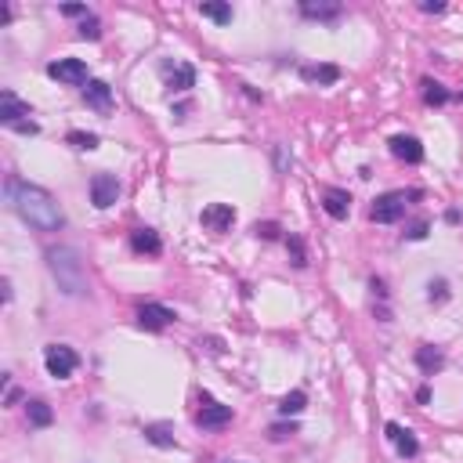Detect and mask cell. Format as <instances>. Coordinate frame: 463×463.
<instances>
[{"mask_svg": "<svg viewBox=\"0 0 463 463\" xmlns=\"http://www.w3.org/2000/svg\"><path fill=\"white\" fill-rule=\"evenodd\" d=\"M4 196L11 203V210H15L25 225H33L36 232H62V228H66V214H62L58 199L51 196L47 188L29 185V182H18L15 174H8Z\"/></svg>", "mask_w": 463, "mask_h": 463, "instance_id": "6da1fadb", "label": "cell"}, {"mask_svg": "<svg viewBox=\"0 0 463 463\" xmlns=\"http://www.w3.org/2000/svg\"><path fill=\"white\" fill-rule=\"evenodd\" d=\"M47 268H51V279L58 282V290L66 297H84L87 293V272H84V261L73 247H51L47 250Z\"/></svg>", "mask_w": 463, "mask_h": 463, "instance_id": "7a4b0ae2", "label": "cell"}, {"mask_svg": "<svg viewBox=\"0 0 463 463\" xmlns=\"http://www.w3.org/2000/svg\"><path fill=\"white\" fill-rule=\"evenodd\" d=\"M25 116H33L29 101H22L15 91H4V95H0V123L11 127V131H22V134H36L40 127H36L33 120H25Z\"/></svg>", "mask_w": 463, "mask_h": 463, "instance_id": "3957f363", "label": "cell"}, {"mask_svg": "<svg viewBox=\"0 0 463 463\" xmlns=\"http://www.w3.org/2000/svg\"><path fill=\"white\" fill-rule=\"evenodd\" d=\"M44 366L55 380H69L76 373V366H80V358H76V351L69 344H47L44 347Z\"/></svg>", "mask_w": 463, "mask_h": 463, "instance_id": "277c9868", "label": "cell"}, {"mask_svg": "<svg viewBox=\"0 0 463 463\" xmlns=\"http://www.w3.org/2000/svg\"><path fill=\"white\" fill-rule=\"evenodd\" d=\"M369 214L377 225H395L398 217L405 214V192H384V196H377Z\"/></svg>", "mask_w": 463, "mask_h": 463, "instance_id": "5b68a950", "label": "cell"}, {"mask_svg": "<svg viewBox=\"0 0 463 463\" xmlns=\"http://www.w3.org/2000/svg\"><path fill=\"white\" fill-rule=\"evenodd\" d=\"M47 76H55L58 84H69V87H80L87 84V66L80 58H58L47 66Z\"/></svg>", "mask_w": 463, "mask_h": 463, "instance_id": "8992f818", "label": "cell"}, {"mask_svg": "<svg viewBox=\"0 0 463 463\" xmlns=\"http://www.w3.org/2000/svg\"><path fill=\"white\" fill-rule=\"evenodd\" d=\"M116 199H120V182H116V174H95L91 177V203L95 207L105 210Z\"/></svg>", "mask_w": 463, "mask_h": 463, "instance_id": "52a82bcc", "label": "cell"}, {"mask_svg": "<svg viewBox=\"0 0 463 463\" xmlns=\"http://www.w3.org/2000/svg\"><path fill=\"white\" fill-rule=\"evenodd\" d=\"M174 318L177 315L171 312V308H163V304H141L138 308V326L141 329H166Z\"/></svg>", "mask_w": 463, "mask_h": 463, "instance_id": "ba28073f", "label": "cell"}, {"mask_svg": "<svg viewBox=\"0 0 463 463\" xmlns=\"http://www.w3.org/2000/svg\"><path fill=\"white\" fill-rule=\"evenodd\" d=\"M232 225H236V210H232V203H210V207H203V228L228 232Z\"/></svg>", "mask_w": 463, "mask_h": 463, "instance_id": "9c48e42d", "label": "cell"}, {"mask_svg": "<svg viewBox=\"0 0 463 463\" xmlns=\"http://www.w3.org/2000/svg\"><path fill=\"white\" fill-rule=\"evenodd\" d=\"M388 438L395 442L398 456H405V460H413V456L420 453V442H416V434L409 431V427H402V423H388Z\"/></svg>", "mask_w": 463, "mask_h": 463, "instance_id": "30bf717a", "label": "cell"}, {"mask_svg": "<svg viewBox=\"0 0 463 463\" xmlns=\"http://www.w3.org/2000/svg\"><path fill=\"white\" fill-rule=\"evenodd\" d=\"M323 210L333 217V221H344V217L351 214V196H347L344 188H326L323 192Z\"/></svg>", "mask_w": 463, "mask_h": 463, "instance_id": "8fae6325", "label": "cell"}, {"mask_svg": "<svg viewBox=\"0 0 463 463\" xmlns=\"http://www.w3.org/2000/svg\"><path fill=\"white\" fill-rule=\"evenodd\" d=\"M232 423V405H217V402H207L199 413V427L203 431H217V427H228Z\"/></svg>", "mask_w": 463, "mask_h": 463, "instance_id": "7c38bea8", "label": "cell"}, {"mask_svg": "<svg viewBox=\"0 0 463 463\" xmlns=\"http://www.w3.org/2000/svg\"><path fill=\"white\" fill-rule=\"evenodd\" d=\"M391 152L398 160H405V163H420L423 160V145L413 138V134H395L391 138Z\"/></svg>", "mask_w": 463, "mask_h": 463, "instance_id": "4fadbf2b", "label": "cell"}, {"mask_svg": "<svg viewBox=\"0 0 463 463\" xmlns=\"http://www.w3.org/2000/svg\"><path fill=\"white\" fill-rule=\"evenodd\" d=\"M84 101H87V105H95L98 112H109V105H112L109 84L105 80H87L84 84Z\"/></svg>", "mask_w": 463, "mask_h": 463, "instance_id": "5bb4252c", "label": "cell"}, {"mask_svg": "<svg viewBox=\"0 0 463 463\" xmlns=\"http://www.w3.org/2000/svg\"><path fill=\"white\" fill-rule=\"evenodd\" d=\"M301 15L318 18V22H333V18H340V4H333V0H304Z\"/></svg>", "mask_w": 463, "mask_h": 463, "instance_id": "9a60e30c", "label": "cell"}, {"mask_svg": "<svg viewBox=\"0 0 463 463\" xmlns=\"http://www.w3.org/2000/svg\"><path fill=\"white\" fill-rule=\"evenodd\" d=\"M416 366L427 373V377H434V373L445 366V351L434 347V344H423V347H416Z\"/></svg>", "mask_w": 463, "mask_h": 463, "instance_id": "2e32d148", "label": "cell"}, {"mask_svg": "<svg viewBox=\"0 0 463 463\" xmlns=\"http://www.w3.org/2000/svg\"><path fill=\"white\" fill-rule=\"evenodd\" d=\"M131 247H134L138 253L156 257V253L163 250V242H160V236H156L152 228H134V232H131Z\"/></svg>", "mask_w": 463, "mask_h": 463, "instance_id": "e0dca14e", "label": "cell"}, {"mask_svg": "<svg viewBox=\"0 0 463 463\" xmlns=\"http://www.w3.org/2000/svg\"><path fill=\"white\" fill-rule=\"evenodd\" d=\"M301 76L308 84H337L340 80V69L329 66V62H318V66H301Z\"/></svg>", "mask_w": 463, "mask_h": 463, "instance_id": "ac0fdd59", "label": "cell"}, {"mask_svg": "<svg viewBox=\"0 0 463 463\" xmlns=\"http://www.w3.org/2000/svg\"><path fill=\"white\" fill-rule=\"evenodd\" d=\"M166 87L171 91H188V87H196V69L192 66H166Z\"/></svg>", "mask_w": 463, "mask_h": 463, "instance_id": "d6986e66", "label": "cell"}, {"mask_svg": "<svg viewBox=\"0 0 463 463\" xmlns=\"http://www.w3.org/2000/svg\"><path fill=\"white\" fill-rule=\"evenodd\" d=\"M25 413H29V423H33V427H47V423L55 420L51 405H47V402H40V398H33V402L25 405Z\"/></svg>", "mask_w": 463, "mask_h": 463, "instance_id": "ffe728a7", "label": "cell"}, {"mask_svg": "<svg viewBox=\"0 0 463 463\" xmlns=\"http://www.w3.org/2000/svg\"><path fill=\"white\" fill-rule=\"evenodd\" d=\"M145 442L160 445V449H174V434H171L166 423H149V427H145Z\"/></svg>", "mask_w": 463, "mask_h": 463, "instance_id": "44dd1931", "label": "cell"}, {"mask_svg": "<svg viewBox=\"0 0 463 463\" xmlns=\"http://www.w3.org/2000/svg\"><path fill=\"white\" fill-rule=\"evenodd\" d=\"M199 15L217 22V25H225V22H232V8L228 4H217V0H207V4H199Z\"/></svg>", "mask_w": 463, "mask_h": 463, "instance_id": "7402d4cb", "label": "cell"}, {"mask_svg": "<svg viewBox=\"0 0 463 463\" xmlns=\"http://www.w3.org/2000/svg\"><path fill=\"white\" fill-rule=\"evenodd\" d=\"M423 101H427V105H445L449 91H445L438 80H423Z\"/></svg>", "mask_w": 463, "mask_h": 463, "instance_id": "603a6c76", "label": "cell"}, {"mask_svg": "<svg viewBox=\"0 0 463 463\" xmlns=\"http://www.w3.org/2000/svg\"><path fill=\"white\" fill-rule=\"evenodd\" d=\"M304 402H308L304 391H290V395L279 402V413H282V416H297L301 409H304Z\"/></svg>", "mask_w": 463, "mask_h": 463, "instance_id": "cb8c5ba5", "label": "cell"}, {"mask_svg": "<svg viewBox=\"0 0 463 463\" xmlns=\"http://www.w3.org/2000/svg\"><path fill=\"white\" fill-rule=\"evenodd\" d=\"M69 145H76V149H87V152H91V149H98V134H87V131H69Z\"/></svg>", "mask_w": 463, "mask_h": 463, "instance_id": "d4e9b609", "label": "cell"}, {"mask_svg": "<svg viewBox=\"0 0 463 463\" xmlns=\"http://www.w3.org/2000/svg\"><path fill=\"white\" fill-rule=\"evenodd\" d=\"M76 33H80L84 40H98V36H101V22H98L95 15H87V18L80 22V29H76Z\"/></svg>", "mask_w": 463, "mask_h": 463, "instance_id": "484cf974", "label": "cell"}, {"mask_svg": "<svg viewBox=\"0 0 463 463\" xmlns=\"http://www.w3.org/2000/svg\"><path fill=\"white\" fill-rule=\"evenodd\" d=\"M290 434H297V423H272V427H268V438L272 442H286Z\"/></svg>", "mask_w": 463, "mask_h": 463, "instance_id": "4316f807", "label": "cell"}, {"mask_svg": "<svg viewBox=\"0 0 463 463\" xmlns=\"http://www.w3.org/2000/svg\"><path fill=\"white\" fill-rule=\"evenodd\" d=\"M286 247H290V253H293V264H297V268H304V264H308V253H304V242H301V236H290V239H286Z\"/></svg>", "mask_w": 463, "mask_h": 463, "instance_id": "83f0119b", "label": "cell"}, {"mask_svg": "<svg viewBox=\"0 0 463 463\" xmlns=\"http://www.w3.org/2000/svg\"><path fill=\"white\" fill-rule=\"evenodd\" d=\"M427 290H431V293H427L431 301H438V304H442V301H449V282H445V279H434Z\"/></svg>", "mask_w": 463, "mask_h": 463, "instance_id": "f1b7e54d", "label": "cell"}, {"mask_svg": "<svg viewBox=\"0 0 463 463\" xmlns=\"http://www.w3.org/2000/svg\"><path fill=\"white\" fill-rule=\"evenodd\" d=\"M253 236H257V239H275V236H279V225H275V221H264V225L257 221V225H253Z\"/></svg>", "mask_w": 463, "mask_h": 463, "instance_id": "f546056e", "label": "cell"}, {"mask_svg": "<svg viewBox=\"0 0 463 463\" xmlns=\"http://www.w3.org/2000/svg\"><path fill=\"white\" fill-rule=\"evenodd\" d=\"M275 171L279 174L290 171V156H286V149H282V145H275Z\"/></svg>", "mask_w": 463, "mask_h": 463, "instance_id": "4dcf8cb0", "label": "cell"}, {"mask_svg": "<svg viewBox=\"0 0 463 463\" xmlns=\"http://www.w3.org/2000/svg\"><path fill=\"white\" fill-rule=\"evenodd\" d=\"M427 228H431L427 221H416L413 228H409V232H405V239H413V242H416V239H427Z\"/></svg>", "mask_w": 463, "mask_h": 463, "instance_id": "1f68e13d", "label": "cell"}, {"mask_svg": "<svg viewBox=\"0 0 463 463\" xmlns=\"http://www.w3.org/2000/svg\"><path fill=\"white\" fill-rule=\"evenodd\" d=\"M62 15H69V18L84 15V18H87V8H84V4H62Z\"/></svg>", "mask_w": 463, "mask_h": 463, "instance_id": "d6a6232c", "label": "cell"}, {"mask_svg": "<svg viewBox=\"0 0 463 463\" xmlns=\"http://www.w3.org/2000/svg\"><path fill=\"white\" fill-rule=\"evenodd\" d=\"M18 395H22V391H18L15 384L8 380V391H4V405H15V402H18Z\"/></svg>", "mask_w": 463, "mask_h": 463, "instance_id": "836d02e7", "label": "cell"}, {"mask_svg": "<svg viewBox=\"0 0 463 463\" xmlns=\"http://www.w3.org/2000/svg\"><path fill=\"white\" fill-rule=\"evenodd\" d=\"M420 8H423V11H431V15H438V11H445V4H442V0H423Z\"/></svg>", "mask_w": 463, "mask_h": 463, "instance_id": "e575fe53", "label": "cell"}, {"mask_svg": "<svg viewBox=\"0 0 463 463\" xmlns=\"http://www.w3.org/2000/svg\"><path fill=\"white\" fill-rule=\"evenodd\" d=\"M460 101H463V91H460Z\"/></svg>", "mask_w": 463, "mask_h": 463, "instance_id": "d590c367", "label": "cell"}]
</instances>
